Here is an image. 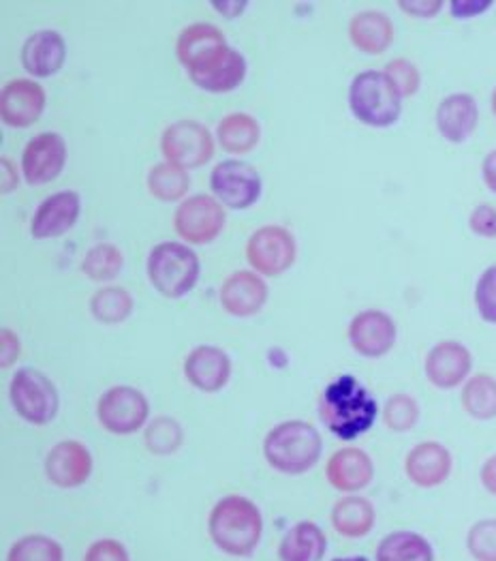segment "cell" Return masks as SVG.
<instances>
[{"label": "cell", "instance_id": "obj_1", "mask_svg": "<svg viewBox=\"0 0 496 561\" xmlns=\"http://www.w3.org/2000/svg\"><path fill=\"white\" fill-rule=\"evenodd\" d=\"M319 416L341 439H356L377 419V403L354 375H341L319 397Z\"/></svg>", "mask_w": 496, "mask_h": 561}, {"label": "cell", "instance_id": "obj_2", "mask_svg": "<svg viewBox=\"0 0 496 561\" xmlns=\"http://www.w3.org/2000/svg\"><path fill=\"white\" fill-rule=\"evenodd\" d=\"M208 531L212 542L223 553L246 558L257 549L262 540L264 518L251 500L242 495H229L212 508Z\"/></svg>", "mask_w": 496, "mask_h": 561}, {"label": "cell", "instance_id": "obj_3", "mask_svg": "<svg viewBox=\"0 0 496 561\" xmlns=\"http://www.w3.org/2000/svg\"><path fill=\"white\" fill-rule=\"evenodd\" d=\"M323 442L313 424L287 421L276 424L264 442V455L280 473L298 476L313 469L321 457Z\"/></svg>", "mask_w": 496, "mask_h": 561}, {"label": "cell", "instance_id": "obj_4", "mask_svg": "<svg viewBox=\"0 0 496 561\" xmlns=\"http://www.w3.org/2000/svg\"><path fill=\"white\" fill-rule=\"evenodd\" d=\"M349 107L368 127H390L403 112V94L385 71H361L351 82Z\"/></svg>", "mask_w": 496, "mask_h": 561}, {"label": "cell", "instance_id": "obj_5", "mask_svg": "<svg viewBox=\"0 0 496 561\" xmlns=\"http://www.w3.org/2000/svg\"><path fill=\"white\" fill-rule=\"evenodd\" d=\"M146 271L161 296L182 298L199 279V257L182 242H161L150 251Z\"/></svg>", "mask_w": 496, "mask_h": 561}, {"label": "cell", "instance_id": "obj_6", "mask_svg": "<svg viewBox=\"0 0 496 561\" xmlns=\"http://www.w3.org/2000/svg\"><path fill=\"white\" fill-rule=\"evenodd\" d=\"M9 397L18 416L31 424L46 426L58 414V390L51 379L37 369H20L13 375Z\"/></svg>", "mask_w": 496, "mask_h": 561}, {"label": "cell", "instance_id": "obj_7", "mask_svg": "<svg viewBox=\"0 0 496 561\" xmlns=\"http://www.w3.org/2000/svg\"><path fill=\"white\" fill-rule=\"evenodd\" d=\"M223 204L212 195H193L181 202L174 213V230L188 244H208L226 228Z\"/></svg>", "mask_w": 496, "mask_h": 561}, {"label": "cell", "instance_id": "obj_8", "mask_svg": "<svg viewBox=\"0 0 496 561\" xmlns=\"http://www.w3.org/2000/svg\"><path fill=\"white\" fill-rule=\"evenodd\" d=\"M161 152L182 170L204 168L215 157V138L197 121H178L163 131Z\"/></svg>", "mask_w": 496, "mask_h": 561}, {"label": "cell", "instance_id": "obj_9", "mask_svg": "<svg viewBox=\"0 0 496 561\" xmlns=\"http://www.w3.org/2000/svg\"><path fill=\"white\" fill-rule=\"evenodd\" d=\"M298 255L293 234L282 226H264L255 230L246 244V260L257 275L278 277L287 273Z\"/></svg>", "mask_w": 496, "mask_h": 561}, {"label": "cell", "instance_id": "obj_10", "mask_svg": "<svg viewBox=\"0 0 496 561\" xmlns=\"http://www.w3.org/2000/svg\"><path fill=\"white\" fill-rule=\"evenodd\" d=\"M148 399L131 386L109 388L96 405V419L101 426L114 435L136 433L148 419Z\"/></svg>", "mask_w": 496, "mask_h": 561}, {"label": "cell", "instance_id": "obj_11", "mask_svg": "<svg viewBox=\"0 0 496 561\" xmlns=\"http://www.w3.org/2000/svg\"><path fill=\"white\" fill-rule=\"evenodd\" d=\"M215 197L231 210L251 208L262 195V176L244 161H221L210 174Z\"/></svg>", "mask_w": 496, "mask_h": 561}, {"label": "cell", "instance_id": "obj_12", "mask_svg": "<svg viewBox=\"0 0 496 561\" xmlns=\"http://www.w3.org/2000/svg\"><path fill=\"white\" fill-rule=\"evenodd\" d=\"M246 69V58L238 49L226 46L186 73L195 87L208 93H229L244 82Z\"/></svg>", "mask_w": 496, "mask_h": 561}, {"label": "cell", "instance_id": "obj_13", "mask_svg": "<svg viewBox=\"0 0 496 561\" xmlns=\"http://www.w3.org/2000/svg\"><path fill=\"white\" fill-rule=\"evenodd\" d=\"M67 161V144L58 134H39L26 144L22 154V174L28 185L39 187L60 176Z\"/></svg>", "mask_w": 496, "mask_h": 561}, {"label": "cell", "instance_id": "obj_14", "mask_svg": "<svg viewBox=\"0 0 496 561\" xmlns=\"http://www.w3.org/2000/svg\"><path fill=\"white\" fill-rule=\"evenodd\" d=\"M46 110V91L33 80H13L0 94V118L4 125L26 129L35 125Z\"/></svg>", "mask_w": 496, "mask_h": 561}, {"label": "cell", "instance_id": "obj_15", "mask_svg": "<svg viewBox=\"0 0 496 561\" xmlns=\"http://www.w3.org/2000/svg\"><path fill=\"white\" fill-rule=\"evenodd\" d=\"M349 343L364 358H381L396 343V324L383 311H361L349 324Z\"/></svg>", "mask_w": 496, "mask_h": 561}, {"label": "cell", "instance_id": "obj_16", "mask_svg": "<svg viewBox=\"0 0 496 561\" xmlns=\"http://www.w3.org/2000/svg\"><path fill=\"white\" fill-rule=\"evenodd\" d=\"M46 473L49 482L60 489L84 484L92 473L91 450L76 439L56 444L47 455Z\"/></svg>", "mask_w": 496, "mask_h": 561}, {"label": "cell", "instance_id": "obj_17", "mask_svg": "<svg viewBox=\"0 0 496 561\" xmlns=\"http://www.w3.org/2000/svg\"><path fill=\"white\" fill-rule=\"evenodd\" d=\"M268 285L253 271H238L221 285V305L233 318H251L264 309Z\"/></svg>", "mask_w": 496, "mask_h": 561}, {"label": "cell", "instance_id": "obj_18", "mask_svg": "<svg viewBox=\"0 0 496 561\" xmlns=\"http://www.w3.org/2000/svg\"><path fill=\"white\" fill-rule=\"evenodd\" d=\"M471 352L458 341H441L426 356V377L441 390L460 386L471 374Z\"/></svg>", "mask_w": 496, "mask_h": 561}, {"label": "cell", "instance_id": "obj_19", "mask_svg": "<svg viewBox=\"0 0 496 561\" xmlns=\"http://www.w3.org/2000/svg\"><path fill=\"white\" fill-rule=\"evenodd\" d=\"M80 217V195L76 191H58L35 210L31 221V234L47 240L67 234Z\"/></svg>", "mask_w": 496, "mask_h": 561}, {"label": "cell", "instance_id": "obj_20", "mask_svg": "<svg viewBox=\"0 0 496 561\" xmlns=\"http://www.w3.org/2000/svg\"><path fill=\"white\" fill-rule=\"evenodd\" d=\"M184 375L193 388L208 394L219 392L231 377V360L221 347L199 345L186 356Z\"/></svg>", "mask_w": 496, "mask_h": 561}, {"label": "cell", "instance_id": "obj_21", "mask_svg": "<svg viewBox=\"0 0 496 561\" xmlns=\"http://www.w3.org/2000/svg\"><path fill=\"white\" fill-rule=\"evenodd\" d=\"M405 471L408 480L422 489L439 486L450 478V450L437 442L417 444L406 455Z\"/></svg>", "mask_w": 496, "mask_h": 561}, {"label": "cell", "instance_id": "obj_22", "mask_svg": "<svg viewBox=\"0 0 496 561\" xmlns=\"http://www.w3.org/2000/svg\"><path fill=\"white\" fill-rule=\"evenodd\" d=\"M327 482L341 493H358L372 482V459L360 448H343L334 453L325 466Z\"/></svg>", "mask_w": 496, "mask_h": 561}, {"label": "cell", "instance_id": "obj_23", "mask_svg": "<svg viewBox=\"0 0 496 561\" xmlns=\"http://www.w3.org/2000/svg\"><path fill=\"white\" fill-rule=\"evenodd\" d=\"M67 58L65 39L56 31H39L22 47V67L33 78H49L58 73Z\"/></svg>", "mask_w": 496, "mask_h": 561}, {"label": "cell", "instance_id": "obj_24", "mask_svg": "<svg viewBox=\"0 0 496 561\" xmlns=\"http://www.w3.org/2000/svg\"><path fill=\"white\" fill-rule=\"evenodd\" d=\"M477 103L471 94H450L437 107L439 134L453 144L469 140L477 127Z\"/></svg>", "mask_w": 496, "mask_h": 561}, {"label": "cell", "instance_id": "obj_25", "mask_svg": "<svg viewBox=\"0 0 496 561\" xmlns=\"http://www.w3.org/2000/svg\"><path fill=\"white\" fill-rule=\"evenodd\" d=\"M226 46V35L215 24L197 22L182 31L176 44V56L182 67L191 71L193 67H197L199 62H204L206 58H210L215 51Z\"/></svg>", "mask_w": 496, "mask_h": 561}, {"label": "cell", "instance_id": "obj_26", "mask_svg": "<svg viewBox=\"0 0 496 561\" xmlns=\"http://www.w3.org/2000/svg\"><path fill=\"white\" fill-rule=\"evenodd\" d=\"M349 39L364 54H383L394 42V24L381 11H361L349 22Z\"/></svg>", "mask_w": 496, "mask_h": 561}, {"label": "cell", "instance_id": "obj_27", "mask_svg": "<svg viewBox=\"0 0 496 561\" xmlns=\"http://www.w3.org/2000/svg\"><path fill=\"white\" fill-rule=\"evenodd\" d=\"M327 551V538L311 520L296 523L278 547L280 561H321Z\"/></svg>", "mask_w": 496, "mask_h": 561}, {"label": "cell", "instance_id": "obj_28", "mask_svg": "<svg viewBox=\"0 0 496 561\" xmlns=\"http://www.w3.org/2000/svg\"><path fill=\"white\" fill-rule=\"evenodd\" d=\"M217 140L231 154H246L262 140V127L255 116L246 112H233L217 127Z\"/></svg>", "mask_w": 496, "mask_h": 561}, {"label": "cell", "instance_id": "obj_29", "mask_svg": "<svg viewBox=\"0 0 496 561\" xmlns=\"http://www.w3.org/2000/svg\"><path fill=\"white\" fill-rule=\"evenodd\" d=\"M332 525L345 538H361L374 525V506L360 495L343 497L332 508Z\"/></svg>", "mask_w": 496, "mask_h": 561}, {"label": "cell", "instance_id": "obj_30", "mask_svg": "<svg viewBox=\"0 0 496 561\" xmlns=\"http://www.w3.org/2000/svg\"><path fill=\"white\" fill-rule=\"evenodd\" d=\"M377 561H435V551L415 531H394L379 542Z\"/></svg>", "mask_w": 496, "mask_h": 561}, {"label": "cell", "instance_id": "obj_31", "mask_svg": "<svg viewBox=\"0 0 496 561\" xmlns=\"http://www.w3.org/2000/svg\"><path fill=\"white\" fill-rule=\"evenodd\" d=\"M462 408L475 421L496 419V379L486 374L473 375L462 390Z\"/></svg>", "mask_w": 496, "mask_h": 561}, {"label": "cell", "instance_id": "obj_32", "mask_svg": "<svg viewBox=\"0 0 496 561\" xmlns=\"http://www.w3.org/2000/svg\"><path fill=\"white\" fill-rule=\"evenodd\" d=\"M91 313L101 324H120L134 313V298L123 287H103L91 298Z\"/></svg>", "mask_w": 496, "mask_h": 561}, {"label": "cell", "instance_id": "obj_33", "mask_svg": "<svg viewBox=\"0 0 496 561\" xmlns=\"http://www.w3.org/2000/svg\"><path fill=\"white\" fill-rule=\"evenodd\" d=\"M188 187V172L174 163H157L148 172V188L161 202H181Z\"/></svg>", "mask_w": 496, "mask_h": 561}, {"label": "cell", "instance_id": "obj_34", "mask_svg": "<svg viewBox=\"0 0 496 561\" xmlns=\"http://www.w3.org/2000/svg\"><path fill=\"white\" fill-rule=\"evenodd\" d=\"M125 257L123 251L112 242H101L89 249V253L82 260V273L92 280L105 283L116 279L123 271Z\"/></svg>", "mask_w": 496, "mask_h": 561}, {"label": "cell", "instance_id": "obj_35", "mask_svg": "<svg viewBox=\"0 0 496 561\" xmlns=\"http://www.w3.org/2000/svg\"><path fill=\"white\" fill-rule=\"evenodd\" d=\"M182 426L170 416H159L146 426L143 444L157 457L174 455L182 446Z\"/></svg>", "mask_w": 496, "mask_h": 561}, {"label": "cell", "instance_id": "obj_36", "mask_svg": "<svg viewBox=\"0 0 496 561\" xmlns=\"http://www.w3.org/2000/svg\"><path fill=\"white\" fill-rule=\"evenodd\" d=\"M62 560H65L62 547H60L56 540H51V538H47V536H42V534H33V536L20 538V540L11 547V551H9V556H7V561Z\"/></svg>", "mask_w": 496, "mask_h": 561}, {"label": "cell", "instance_id": "obj_37", "mask_svg": "<svg viewBox=\"0 0 496 561\" xmlns=\"http://www.w3.org/2000/svg\"><path fill=\"white\" fill-rule=\"evenodd\" d=\"M466 549L475 561H496V518L477 520L469 529Z\"/></svg>", "mask_w": 496, "mask_h": 561}, {"label": "cell", "instance_id": "obj_38", "mask_svg": "<svg viewBox=\"0 0 496 561\" xmlns=\"http://www.w3.org/2000/svg\"><path fill=\"white\" fill-rule=\"evenodd\" d=\"M383 421L392 431H399V433L411 431L419 421V405L408 394H394L385 403Z\"/></svg>", "mask_w": 496, "mask_h": 561}, {"label": "cell", "instance_id": "obj_39", "mask_svg": "<svg viewBox=\"0 0 496 561\" xmlns=\"http://www.w3.org/2000/svg\"><path fill=\"white\" fill-rule=\"evenodd\" d=\"M385 73L396 84V89L401 91L403 99H408V96H413L419 91L422 76H419V69L411 60H406V58L390 60L388 67H385Z\"/></svg>", "mask_w": 496, "mask_h": 561}, {"label": "cell", "instance_id": "obj_40", "mask_svg": "<svg viewBox=\"0 0 496 561\" xmlns=\"http://www.w3.org/2000/svg\"><path fill=\"white\" fill-rule=\"evenodd\" d=\"M475 305L484 322L496 327V266L482 273L475 287Z\"/></svg>", "mask_w": 496, "mask_h": 561}, {"label": "cell", "instance_id": "obj_41", "mask_svg": "<svg viewBox=\"0 0 496 561\" xmlns=\"http://www.w3.org/2000/svg\"><path fill=\"white\" fill-rule=\"evenodd\" d=\"M84 561H131L129 553L125 549L123 542L105 538V540H96L91 545V549L86 551Z\"/></svg>", "mask_w": 496, "mask_h": 561}, {"label": "cell", "instance_id": "obj_42", "mask_svg": "<svg viewBox=\"0 0 496 561\" xmlns=\"http://www.w3.org/2000/svg\"><path fill=\"white\" fill-rule=\"evenodd\" d=\"M469 226L477 236L496 238V208H493V206H477L471 213Z\"/></svg>", "mask_w": 496, "mask_h": 561}, {"label": "cell", "instance_id": "obj_43", "mask_svg": "<svg viewBox=\"0 0 496 561\" xmlns=\"http://www.w3.org/2000/svg\"><path fill=\"white\" fill-rule=\"evenodd\" d=\"M0 336H2V341H0L2 369H9V367L18 360V356H20V339H18V334H15L13 330H9V328H2Z\"/></svg>", "mask_w": 496, "mask_h": 561}, {"label": "cell", "instance_id": "obj_44", "mask_svg": "<svg viewBox=\"0 0 496 561\" xmlns=\"http://www.w3.org/2000/svg\"><path fill=\"white\" fill-rule=\"evenodd\" d=\"M399 7L413 18H435L443 9V2L441 0H405V2H399Z\"/></svg>", "mask_w": 496, "mask_h": 561}, {"label": "cell", "instance_id": "obj_45", "mask_svg": "<svg viewBox=\"0 0 496 561\" xmlns=\"http://www.w3.org/2000/svg\"><path fill=\"white\" fill-rule=\"evenodd\" d=\"M493 2H451V15L455 18H473L491 9Z\"/></svg>", "mask_w": 496, "mask_h": 561}, {"label": "cell", "instance_id": "obj_46", "mask_svg": "<svg viewBox=\"0 0 496 561\" xmlns=\"http://www.w3.org/2000/svg\"><path fill=\"white\" fill-rule=\"evenodd\" d=\"M0 165H2V181H0V185H2V195H7V193H11L13 188L18 187L15 165H13V161H9L7 157L0 159Z\"/></svg>", "mask_w": 496, "mask_h": 561}, {"label": "cell", "instance_id": "obj_47", "mask_svg": "<svg viewBox=\"0 0 496 561\" xmlns=\"http://www.w3.org/2000/svg\"><path fill=\"white\" fill-rule=\"evenodd\" d=\"M212 7L223 15V18H238L246 7H249V2H244V0H240V2H226V0H217V2H212Z\"/></svg>", "mask_w": 496, "mask_h": 561}, {"label": "cell", "instance_id": "obj_48", "mask_svg": "<svg viewBox=\"0 0 496 561\" xmlns=\"http://www.w3.org/2000/svg\"><path fill=\"white\" fill-rule=\"evenodd\" d=\"M482 484L488 493L496 495V455L491 457L482 468Z\"/></svg>", "mask_w": 496, "mask_h": 561}, {"label": "cell", "instance_id": "obj_49", "mask_svg": "<svg viewBox=\"0 0 496 561\" xmlns=\"http://www.w3.org/2000/svg\"><path fill=\"white\" fill-rule=\"evenodd\" d=\"M482 174H484V181L491 191L496 193V150H493L484 163H482Z\"/></svg>", "mask_w": 496, "mask_h": 561}, {"label": "cell", "instance_id": "obj_50", "mask_svg": "<svg viewBox=\"0 0 496 561\" xmlns=\"http://www.w3.org/2000/svg\"><path fill=\"white\" fill-rule=\"evenodd\" d=\"M332 561H368L366 558H361V556H356V558H336V560Z\"/></svg>", "mask_w": 496, "mask_h": 561}, {"label": "cell", "instance_id": "obj_51", "mask_svg": "<svg viewBox=\"0 0 496 561\" xmlns=\"http://www.w3.org/2000/svg\"><path fill=\"white\" fill-rule=\"evenodd\" d=\"M493 112H495V116H496V89H495V93H493Z\"/></svg>", "mask_w": 496, "mask_h": 561}]
</instances>
